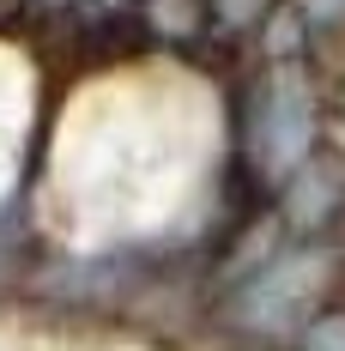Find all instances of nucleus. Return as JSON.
Wrapping results in <instances>:
<instances>
[{
  "mask_svg": "<svg viewBox=\"0 0 345 351\" xmlns=\"http://www.w3.org/2000/svg\"><path fill=\"white\" fill-rule=\"evenodd\" d=\"M104 6H121V0H104Z\"/></svg>",
  "mask_w": 345,
  "mask_h": 351,
  "instance_id": "obj_7",
  "label": "nucleus"
},
{
  "mask_svg": "<svg viewBox=\"0 0 345 351\" xmlns=\"http://www.w3.org/2000/svg\"><path fill=\"white\" fill-rule=\"evenodd\" d=\"M309 19H345V0H303Z\"/></svg>",
  "mask_w": 345,
  "mask_h": 351,
  "instance_id": "obj_6",
  "label": "nucleus"
},
{
  "mask_svg": "<svg viewBox=\"0 0 345 351\" xmlns=\"http://www.w3.org/2000/svg\"><path fill=\"white\" fill-rule=\"evenodd\" d=\"M309 128H315V115H309V97L291 85V79H278L273 91H267V104H261V158L273 164V170H291L303 152H309Z\"/></svg>",
  "mask_w": 345,
  "mask_h": 351,
  "instance_id": "obj_1",
  "label": "nucleus"
},
{
  "mask_svg": "<svg viewBox=\"0 0 345 351\" xmlns=\"http://www.w3.org/2000/svg\"><path fill=\"white\" fill-rule=\"evenodd\" d=\"M315 212H327V188L309 176V182L297 188V218H315Z\"/></svg>",
  "mask_w": 345,
  "mask_h": 351,
  "instance_id": "obj_3",
  "label": "nucleus"
},
{
  "mask_svg": "<svg viewBox=\"0 0 345 351\" xmlns=\"http://www.w3.org/2000/svg\"><path fill=\"white\" fill-rule=\"evenodd\" d=\"M261 6H267V0H218V12H224L230 25H248V19H254Z\"/></svg>",
  "mask_w": 345,
  "mask_h": 351,
  "instance_id": "obj_5",
  "label": "nucleus"
},
{
  "mask_svg": "<svg viewBox=\"0 0 345 351\" xmlns=\"http://www.w3.org/2000/svg\"><path fill=\"white\" fill-rule=\"evenodd\" d=\"M152 25H158L164 36H194L200 6H194V0H152Z\"/></svg>",
  "mask_w": 345,
  "mask_h": 351,
  "instance_id": "obj_2",
  "label": "nucleus"
},
{
  "mask_svg": "<svg viewBox=\"0 0 345 351\" xmlns=\"http://www.w3.org/2000/svg\"><path fill=\"white\" fill-rule=\"evenodd\" d=\"M309 351H345V321H321V333L309 339Z\"/></svg>",
  "mask_w": 345,
  "mask_h": 351,
  "instance_id": "obj_4",
  "label": "nucleus"
}]
</instances>
